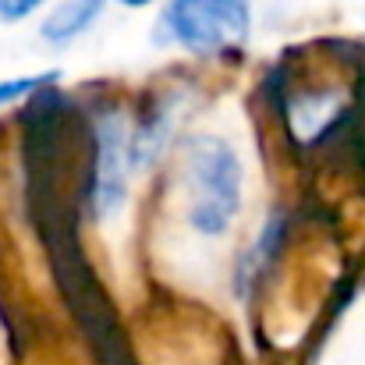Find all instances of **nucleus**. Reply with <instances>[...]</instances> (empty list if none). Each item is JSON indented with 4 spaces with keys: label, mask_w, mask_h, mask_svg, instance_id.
Returning a JSON list of instances; mask_svg holds the SVG:
<instances>
[{
    "label": "nucleus",
    "mask_w": 365,
    "mask_h": 365,
    "mask_svg": "<svg viewBox=\"0 0 365 365\" xmlns=\"http://www.w3.org/2000/svg\"><path fill=\"white\" fill-rule=\"evenodd\" d=\"M167 29L178 43L199 53L238 46L248 36V0H170Z\"/></svg>",
    "instance_id": "nucleus-1"
},
{
    "label": "nucleus",
    "mask_w": 365,
    "mask_h": 365,
    "mask_svg": "<svg viewBox=\"0 0 365 365\" xmlns=\"http://www.w3.org/2000/svg\"><path fill=\"white\" fill-rule=\"evenodd\" d=\"M195 202H192V224L206 235H220L235 210H238V185H242V167L235 153L213 138L195 145Z\"/></svg>",
    "instance_id": "nucleus-2"
},
{
    "label": "nucleus",
    "mask_w": 365,
    "mask_h": 365,
    "mask_svg": "<svg viewBox=\"0 0 365 365\" xmlns=\"http://www.w3.org/2000/svg\"><path fill=\"white\" fill-rule=\"evenodd\" d=\"M121 156H128L121 124L107 121L100 128V185H96L100 213H110L124 199V167H128V160H121Z\"/></svg>",
    "instance_id": "nucleus-3"
},
{
    "label": "nucleus",
    "mask_w": 365,
    "mask_h": 365,
    "mask_svg": "<svg viewBox=\"0 0 365 365\" xmlns=\"http://www.w3.org/2000/svg\"><path fill=\"white\" fill-rule=\"evenodd\" d=\"M103 7H107V0H64V4H57L50 11V18L43 21V39L71 43L103 14Z\"/></svg>",
    "instance_id": "nucleus-4"
},
{
    "label": "nucleus",
    "mask_w": 365,
    "mask_h": 365,
    "mask_svg": "<svg viewBox=\"0 0 365 365\" xmlns=\"http://www.w3.org/2000/svg\"><path fill=\"white\" fill-rule=\"evenodd\" d=\"M53 75H32V78H7V82H0V107L4 103H14V100H21V96H29L32 89H39V86H46Z\"/></svg>",
    "instance_id": "nucleus-5"
},
{
    "label": "nucleus",
    "mask_w": 365,
    "mask_h": 365,
    "mask_svg": "<svg viewBox=\"0 0 365 365\" xmlns=\"http://www.w3.org/2000/svg\"><path fill=\"white\" fill-rule=\"evenodd\" d=\"M43 0H0V21H21L29 18Z\"/></svg>",
    "instance_id": "nucleus-6"
},
{
    "label": "nucleus",
    "mask_w": 365,
    "mask_h": 365,
    "mask_svg": "<svg viewBox=\"0 0 365 365\" xmlns=\"http://www.w3.org/2000/svg\"><path fill=\"white\" fill-rule=\"evenodd\" d=\"M128 7H142V4H149V0H124Z\"/></svg>",
    "instance_id": "nucleus-7"
}]
</instances>
